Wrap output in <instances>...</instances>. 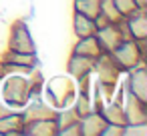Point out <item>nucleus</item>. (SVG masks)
Segmentation results:
<instances>
[{
	"label": "nucleus",
	"mask_w": 147,
	"mask_h": 136,
	"mask_svg": "<svg viewBox=\"0 0 147 136\" xmlns=\"http://www.w3.org/2000/svg\"><path fill=\"white\" fill-rule=\"evenodd\" d=\"M147 134V122H135L123 126V136H145Z\"/></svg>",
	"instance_id": "22"
},
{
	"label": "nucleus",
	"mask_w": 147,
	"mask_h": 136,
	"mask_svg": "<svg viewBox=\"0 0 147 136\" xmlns=\"http://www.w3.org/2000/svg\"><path fill=\"white\" fill-rule=\"evenodd\" d=\"M75 114L81 118V116H85V114H89L91 110H95L93 108V102H91V96L87 94V92H81L79 96H77V104H75Z\"/></svg>",
	"instance_id": "19"
},
{
	"label": "nucleus",
	"mask_w": 147,
	"mask_h": 136,
	"mask_svg": "<svg viewBox=\"0 0 147 136\" xmlns=\"http://www.w3.org/2000/svg\"><path fill=\"white\" fill-rule=\"evenodd\" d=\"M8 50L14 52H28V54H36V44L34 38L26 26L24 20H16L10 28V36H8Z\"/></svg>",
	"instance_id": "3"
},
{
	"label": "nucleus",
	"mask_w": 147,
	"mask_h": 136,
	"mask_svg": "<svg viewBox=\"0 0 147 136\" xmlns=\"http://www.w3.org/2000/svg\"><path fill=\"white\" fill-rule=\"evenodd\" d=\"M73 8L79 14H85L89 18H97L99 10H101V0H75Z\"/></svg>",
	"instance_id": "18"
},
{
	"label": "nucleus",
	"mask_w": 147,
	"mask_h": 136,
	"mask_svg": "<svg viewBox=\"0 0 147 136\" xmlns=\"http://www.w3.org/2000/svg\"><path fill=\"white\" fill-rule=\"evenodd\" d=\"M99 112L103 114V118L109 122V124H119V126H125L127 124V114H125V108L121 102H109L107 106H101Z\"/></svg>",
	"instance_id": "16"
},
{
	"label": "nucleus",
	"mask_w": 147,
	"mask_h": 136,
	"mask_svg": "<svg viewBox=\"0 0 147 136\" xmlns=\"http://www.w3.org/2000/svg\"><path fill=\"white\" fill-rule=\"evenodd\" d=\"M73 30H75V36H77V38L93 36V34L97 32L95 18H89V16H85V14L75 12V14H73Z\"/></svg>",
	"instance_id": "17"
},
{
	"label": "nucleus",
	"mask_w": 147,
	"mask_h": 136,
	"mask_svg": "<svg viewBox=\"0 0 147 136\" xmlns=\"http://www.w3.org/2000/svg\"><path fill=\"white\" fill-rule=\"evenodd\" d=\"M22 126H24V118H22V112L18 110H12L0 116V136L22 134Z\"/></svg>",
	"instance_id": "11"
},
{
	"label": "nucleus",
	"mask_w": 147,
	"mask_h": 136,
	"mask_svg": "<svg viewBox=\"0 0 147 136\" xmlns=\"http://www.w3.org/2000/svg\"><path fill=\"white\" fill-rule=\"evenodd\" d=\"M101 136H123V126H119V124H105V128H103V132H101Z\"/></svg>",
	"instance_id": "23"
},
{
	"label": "nucleus",
	"mask_w": 147,
	"mask_h": 136,
	"mask_svg": "<svg viewBox=\"0 0 147 136\" xmlns=\"http://www.w3.org/2000/svg\"><path fill=\"white\" fill-rule=\"evenodd\" d=\"M73 54H81V56H89V58H97L103 54L95 34L93 36H83V38H77L75 46H73Z\"/></svg>",
	"instance_id": "15"
},
{
	"label": "nucleus",
	"mask_w": 147,
	"mask_h": 136,
	"mask_svg": "<svg viewBox=\"0 0 147 136\" xmlns=\"http://www.w3.org/2000/svg\"><path fill=\"white\" fill-rule=\"evenodd\" d=\"M107 120L99 110H91L89 114L79 118V134L81 136H101Z\"/></svg>",
	"instance_id": "9"
},
{
	"label": "nucleus",
	"mask_w": 147,
	"mask_h": 136,
	"mask_svg": "<svg viewBox=\"0 0 147 136\" xmlns=\"http://www.w3.org/2000/svg\"><path fill=\"white\" fill-rule=\"evenodd\" d=\"M32 98V80L22 74H6L0 80V100L10 108H22Z\"/></svg>",
	"instance_id": "1"
},
{
	"label": "nucleus",
	"mask_w": 147,
	"mask_h": 136,
	"mask_svg": "<svg viewBox=\"0 0 147 136\" xmlns=\"http://www.w3.org/2000/svg\"><path fill=\"white\" fill-rule=\"evenodd\" d=\"M135 4H137V8L147 10V0H135Z\"/></svg>",
	"instance_id": "24"
},
{
	"label": "nucleus",
	"mask_w": 147,
	"mask_h": 136,
	"mask_svg": "<svg viewBox=\"0 0 147 136\" xmlns=\"http://www.w3.org/2000/svg\"><path fill=\"white\" fill-rule=\"evenodd\" d=\"M59 132L55 118H40V120H30L24 122L22 134L26 136H55Z\"/></svg>",
	"instance_id": "10"
},
{
	"label": "nucleus",
	"mask_w": 147,
	"mask_h": 136,
	"mask_svg": "<svg viewBox=\"0 0 147 136\" xmlns=\"http://www.w3.org/2000/svg\"><path fill=\"white\" fill-rule=\"evenodd\" d=\"M57 114V108L49 106V104H42L40 100H34L26 106V110H22V118L24 122H30V120H40V118H55Z\"/></svg>",
	"instance_id": "14"
},
{
	"label": "nucleus",
	"mask_w": 147,
	"mask_h": 136,
	"mask_svg": "<svg viewBox=\"0 0 147 136\" xmlns=\"http://www.w3.org/2000/svg\"><path fill=\"white\" fill-rule=\"evenodd\" d=\"M99 14H101L103 18H107L109 22H121V20H123V16L117 12V8L113 6L111 0H101V10H99Z\"/></svg>",
	"instance_id": "20"
},
{
	"label": "nucleus",
	"mask_w": 147,
	"mask_h": 136,
	"mask_svg": "<svg viewBox=\"0 0 147 136\" xmlns=\"http://www.w3.org/2000/svg\"><path fill=\"white\" fill-rule=\"evenodd\" d=\"M129 78H127V90L133 98L141 100V102H147V70L143 64L131 68L129 72Z\"/></svg>",
	"instance_id": "6"
},
{
	"label": "nucleus",
	"mask_w": 147,
	"mask_h": 136,
	"mask_svg": "<svg viewBox=\"0 0 147 136\" xmlns=\"http://www.w3.org/2000/svg\"><path fill=\"white\" fill-rule=\"evenodd\" d=\"M95 60L97 58H89V56H81V54H71L69 64H67V72L71 78L75 80H87L93 70H95Z\"/></svg>",
	"instance_id": "7"
},
{
	"label": "nucleus",
	"mask_w": 147,
	"mask_h": 136,
	"mask_svg": "<svg viewBox=\"0 0 147 136\" xmlns=\"http://www.w3.org/2000/svg\"><path fill=\"white\" fill-rule=\"evenodd\" d=\"M113 60V64L121 70V72H129L131 68L143 64L145 60V50H143V42H137L133 38H123L111 52H107Z\"/></svg>",
	"instance_id": "2"
},
{
	"label": "nucleus",
	"mask_w": 147,
	"mask_h": 136,
	"mask_svg": "<svg viewBox=\"0 0 147 136\" xmlns=\"http://www.w3.org/2000/svg\"><path fill=\"white\" fill-rule=\"evenodd\" d=\"M2 64L10 70V72H28L36 66V54H28V52H14L8 50L2 58Z\"/></svg>",
	"instance_id": "8"
},
{
	"label": "nucleus",
	"mask_w": 147,
	"mask_h": 136,
	"mask_svg": "<svg viewBox=\"0 0 147 136\" xmlns=\"http://www.w3.org/2000/svg\"><path fill=\"white\" fill-rule=\"evenodd\" d=\"M147 12L145 10H135L131 12L129 16L123 18V28H125V34L127 38H133L137 42H145L147 40Z\"/></svg>",
	"instance_id": "5"
},
{
	"label": "nucleus",
	"mask_w": 147,
	"mask_h": 136,
	"mask_svg": "<svg viewBox=\"0 0 147 136\" xmlns=\"http://www.w3.org/2000/svg\"><path fill=\"white\" fill-rule=\"evenodd\" d=\"M0 80H2V78H0Z\"/></svg>",
	"instance_id": "25"
},
{
	"label": "nucleus",
	"mask_w": 147,
	"mask_h": 136,
	"mask_svg": "<svg viewBox=\"0 0 147 136\" xmlns=\"http://www.w3.org/2000/svg\"><path fill=\"white\" fill-rule=\"evenodd\" d=\"M113 2V6L117 8V12L125 18V16H129L131 12H135V10H139L137 8V4H135V0H111Z\"/></svg>",
	"instance_id": "21"
},
{
	"label": "nucleus",
	"mask_w": 147,
	"mask_h": 136,
	"mask_svg": "<svg viewBox=\"0 0 147 136\" xmlns=\"http://www.w3.org/2000/svg\"><path fill=\"white\" fill-rule=\"evenodd\" d=\"M47 96H49V100L51 102H55V98L57 96H65V102L69 104L71 102V98H73V94H75V90H73V84L69 82V78H63V76H59L57 80H53L49 86H47Z\"/></svg>",
	"instance_id": "13"
},
{
	"label": "nucleus",
	"mask_w": 147,
	"mask_h": 136,
	"mask_svg": "<svg viewBox=\"0 0 147 136\" xmlns=\"http://www.w3.org/2000/svg\"><path fill=\"white\" fill-rule=\"evenodd\" d=\"M125 114H127V124H135V122H147V102H141L137 98H133L131 94H127V104L123 106Z\"/></svg>",
	"instance_id": "12"
},
{
	"label": "nucleus",
	"mask_w": 147,
	"mask_h": 136,
	"mask_svg": "<svg viewBox=\"0 0 147 136\" xmlns=\"http://www.w3.org/2000/svg\"><path fill=\"white\" fill-rule=\"evenodd\" d=\"M95 38H97L103 52H111L123 38H127L125 28H123V20L121 22H107V24L99 26L95 32Z\"/></svg>",
	"instance_id": "4"
}]
</instances>
